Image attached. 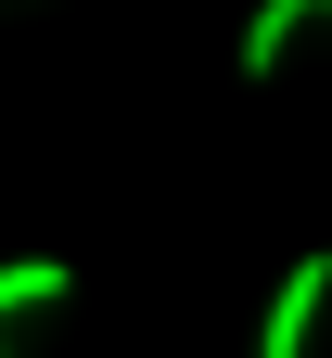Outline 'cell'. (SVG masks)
I'll use <instances>...</instances> for the list:
<instances>
[{
	"mask_svg": "<svg viewBox=\"0 0 332 358\" xmlns=\"http://www.w3.org/2000/svg\"><path fill=\"white\" fill-rule=\"evenodd\" d=\"M64 294H77V268H64V256H0V333H13L26 307H64Z\"/></svg>",
	"mask_w": 332,
	"mask_h": 358,
	"instance_id": "3",
	"label": "cell"
},
{
	"mask_svg": "<svg viewBox=\"0 0 332 358\" xmlns=\"http://www.w3.org/2000/svg\"><path fill=\"white\" fill-rule=\"evenodd\" d=\"M319 307H332V256H294L281 294H268V320H256V358H307L319 345Z\"/></svg>",
	"mask_w": 332,
	"mask_h": 358,
	"instance_id": "1",
	"label": "cell"
},
{
	"mask_svg": "<svg viewBox=\"0 0 332 358\" xmlns=\"http://www.w3.org/2000/svg\"><path fill=\"white\" fill-rule=\"evenodd\" d=\"M307 26H332V0H256V26H243V77H281V52H294Z\"/></svg>",
	"mask_w": 332,
	"mask_h": 358,
	"instance_id": "2",
	"label": "cell"
}]
</instances>
